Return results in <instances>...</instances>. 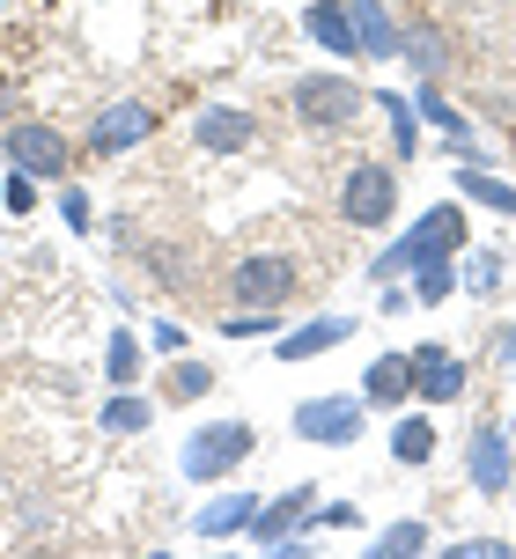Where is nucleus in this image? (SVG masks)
<instances>
[{
    "label": "nucleus",
    "instance_id": "obj_10",
    "mask_svg": "<svg viewBox=\"0 0 516 559\" xmlns=\"http://www.w3.org/2000/svg\"><path fill=\"white\" fill-rule=\"evenodd\" d=\"M192 140H200L207 155H236V147H251V140H258V118L236 111V104H207V111L192 118Z\"/></svg>",
    "mask_w": 516,
    "mask_h": 559
},
{
    "label": "nucleus",
    "instance_id": "obj_3",
    "mask_svg": "<svg viewBox=\"0 0 516 559\" xmlns=\"http://www.w3.org/2000/svg\"><path fill=\"white\" fill-rule=\"evenodd\" d=\"M340 214L354 228H384L391 214H399V177L384 163H362V169H347V185H340Z\"/></svg>",
    "mask_w": 516,
    "mask_h": 559
},
{
    "label": "nucleus",
    "instance_id": "obj_6",
    "mask_svg": "<svg viewBox=\"0 0 516 559\" xmlns=\"http://www.w3.org/2000/svg\"><path fill=\"white\" fill-rule=\"evenodd\" d=\"M155 133V111H148L141 96H126V104H104V111L89 118V147L96 155H126V147H141Z\"/></svg>",
    "mask_w": 516,
    "mask_h": 559
},
{
    "label": "nucleus",
    "instance_id": "obj_20",
    "mask_svg": "<svg viewBox=\"0 0 516 559\" xmlns=\"http://www.w3.org/2000/svg\"><path fill=\"white\" fill-rule=\"evenodd\" d=\"M391 456H399V464H429L435 456V419H399V427H391Z\"/></svg>",
    "mask_w": 516,
    "mask_h": 559
},
{
    "label": "nucleus",
    "instance_id": "obj_32",
    "mask_svg": "<svg viewBox=\"0 0 516 559\" xmlns=\"http://www.w3.org/2000/svg\"><path fill=\"white\" fill-rule=\"evenodd\" d=\"M406 52L421 59V74H435V67H443V45H435V37H406Z\"/></svg>",
    "mask_w": 516,
    "mask_h": 559
},
{
    "label": "nucleus",
    "instance_id": "obj_4",
    "mask_svg": "<svg viewBox=\"0 0 516 559\" xmlns=\"http://www.w3.org/2000/svg\"><path fill=\"white\" fill-rule=\"evenodd\" d=\"M230 287H236V302H244V309H281L288 295H295V258H281V251L236 258Z\"/></svg>",
    "mask_w": 516,
    "mask_h": 559
},
{
    "label": "nucleus",
    "instance_id": "obj_19",
    "mask_svg": "<svg viewBox=\"0 0 516 559\" xmlns=\"http://www.w3.org/2000/svg\"><path fill=\"white\" fill-rule=\"evenodd\" d=\"M104 376H112V391H133V383H141V338L133 332H112V346H104Z\"/></svg>",
    "mask_w": 516,
    "mask_h": 559
},
{
    "label": "nucleus",
    "instance_id": "obj_29",
    "mask_svg": "<svg viewBox=\"0 0 516 559\" xmlns=\"http://www.w3.org/2000/svg\"><path fill=\"white\" fill-rule=\"evenodd\" d=\"M384 118H391V147L413 155V147H421V140H413V111H406V104H384Z\"/></svg>",
    "mask_w": 516,
    "mask_h": 559
},
{
    "label": "nucleus",
    "instance_id": "obj_8",
    "mask_svg": "<svg viewBox=\"0 0 516 559\" xmlns=\"http://www.w3.org/2000/svg\"><path fill=\"white\" fill-rule=\"evenodd\" d=\"M8 163L30 177H67V140L52 126H8Z\"/></svg>",
    "mask_w": 516,
    "mask_h": 559
},
{
    "label": "nucleus",
    "instance_id": "obj_31",
    "mask_svg": "<svg viewBox=\"0 0 516 559\" xmlns=\"http://www.w3.org/2000/svg\"><path fill=\"white\" fill-rule=\"evenodd\" d=\"M266 324H273L266 309H258V317H251V309H236V317H222V332H230V338H251V332H266Z\"/></svg>",
    "mask_w": 516,
    "mask_h": 559
},
{
    "label": "nucleus",
    "instance_id": "obj_7",
    "mask_svg": "<svg viewBox=\"0 0 516 559\" xmlns=\"http://www.w3.org/2000/svg\"><path fill=\"white\" fill-rule=\"evenodd\" d=\"M295 435L325 442V449L354 442L362 435V397H310V405H295Z\"/></svg>",
    "mask_w": 516,
    "mask_h": 559
},
{
    "label": "nucleus",
    "instance_id": "obj_26",
    "mask_svg": "<svg viewBox=\"0 0 516 559\" xmlns=\"http://www.w3.org/2000/svg\"><path fill=\"white\" fill-rule=\"evenodd\" d=\"M421 545H429V531H421V523H391V531L376 537V552H391V559H406V552H421Z\"/></svg>",
    "mask_w": 516,
    "mask_h": 559
},
{
    "label": "nucleus",
    "instance_id": "obj_24",
    "mask_svg": "<svg viewBox=\"0 0 516 559\" xmlns=\"http://www.w3.org/2000/svg\"><path fill=\"white\" fill-rule=\"evenodd\" d=\"M465 287H472V295H494V287H502V251H472V265H465Z\"/></svg>",
    "mask_w": 516,
    "mask_h": 559
},
{
    "label": "nucleus",
    "instance_id": "obj_28",
    "mask_svg": "<svg viewBox=\"0 0 516 559\" xmlns=\"http://www.w3.org/2000/svg\"><path fill=\"white\" fill-rule=\"evenodd\" d=\"M59 214H67V228H89V222H96V206H89L82 185H67V192H59Z\"/></svg>",
    "mask_w": 516,
    "mask_h": 559
},
{
    "label": "nucleus",
    "instance_id": "obj_30",
    "mask_svg": "<svg viewBox=\"0 0 516 559\" xmlns=\"http://www.w3.org/2000/svg\"><path fill=\"white\" fill-rule=\"evenodd\" d=\"M450 559H509V545H502V537H465Z\"/></svg>",
    "mask_w": 516,
    "mask_h": 559
},
{
    "label": "nucleus",
    "instance_id": "obj_23",
    "mask_svg": "<svg viewBox=\"0 0 516 559\" xmlns=\"http://www.w3.org/2000/svg\"><path fill=\"white\" fill-rule=\"evenodd\" d=\"M421 118H429V126H443V133H450V140H472V133H465V118L450 111L443 96H435V74H429V82H421Z\"/></svg>",
    "mask_w": 516,
    "mask_h": 559
},
{
    "label": "nucleus",
    "instance_id": "obj_11",
    "mask_svg": "<svg viewBox=\"0 0 516 559\" xmlns=\"http://www.w3.org/2000/svg\"><path fill=\"white\" fill-rule=\"evenodd\" d=\"M465 472H472V493H502L509 486V435L502 427H472V449H465Z\"/></svg>",
    "mask_w": 516,
    "mask_h": 559
},
{
    "label": "nucleus",
    "instance_id": "obj_21",
    "mask_svg": "<svg viewBox=\"0 0 516 559\" xmlns=\"http://www.w3.org/2000/svg\"><path fill=\"white\" fill-rule=\"evenodd\" d=\"M148 419H155V405L133 391H118L112 405H104V435H148Z\"/></svg>",
    "mask_w": 516,
    "mask_h": 559
},
{
    "label": "nucleus",
    "instance_id": "obj_12",
    "mask_svg": "<svg viewBox=\"0 0 516 559\" xmlns=\"http://www.w3.org/2000/svg\"><path fill=\"white\" fill-rule=\"evenodd\" d=\"M310 508H317V486H288L281 501H266V508H258V515H251V523H244V531H251L258 545H266V552H273V545H281V537L295 531V523H303V515H310Z\"/></svg>",
    "mask_w": 516,
    "mask_h": 559
},
{
    "label": "nucleus",
    "instance_id": "obj_9",
    "mask_svg": "<svg viewBox=\"0 0 516 559\" xmlns=\"http://www.w3.org/2000/svg\"><path fill=\"white\" fill-rule=\"evenodd\" d=\"M406 361H413V397H421V405H450V397H465V361L458 354L421 346V354H406Z\"/></svg>",
    "mask_w": 516,
    "mask_h": 559
},
{
    "label": "nucleus",
    "instance_id": "obj_2",
    "mask_svg": "<svg viewBox=\"0 0 516 559\" xmlns=\"http://www.w3.org/2000/svg\"><path fill=\"white\" fill-rule=\"evenodd\" d=\"M258 449V435L244 427V419H207V427H192V442H185V478H230L244 456Z\"/></svg>",
    "mask_w": 516,
    "mask_h": 559
},
{
    "label": "nucleus",
    "instance_id": "obj_15",
    "mask_svg": "<svg viewBox=\"0 0 516 559\" xmlns=\"http://www.w3.org/2000/svg\"><path fill=\"white\" fill-rule=\"evenodd\" d=\"M303 29H310L325 52H340V59H354L362 45H354V15H347V0H310V15H303Z\"/></svg>",
    "mask_w": 516,
    "mask_h": 559
},
{
    "label": "nucleus",
    "instance_id": "obj_14",
    "mask_svg": "<svg viewBox=\"0 0 516 559\" xmlns=\"http://www.w3.org/2000/svg\"><path fill=\"white\" fill-rule=\"evenodd\" d=\"M347 338H354V317H317V324H295L281 338V361H310V354H332Z\"/></svg>",
    "mask_w": 516,
    "mask_h": 559
},
{
    "label": "nucleus",
    "instance_id": "obj_33",
    "mask_svg": "<svg viewBox=\"0 0 516 559\" xmlns=\"http://www.w3.org/2000/svg\"><path fill=\"white\" fill-rule=\"evenodd\" d=\"M502 354H509V368H516V332H502Z\"/></svg>",
    "mask_w": 516,
    "mask_h": 559
},
{
    "label": "nucleus",
    "instance_id": "obj_16",
    "mask_svg": "<svg viewBox=\"0 0 516 559\" xmlns=\"http://www.w3.org/2000/svg\"><path fill=\"white\" fill-rule=\"evenodd\" d=\"M362 397H370V405H399V397H413V361H406V354H376V361L362 368Z\"/></svg>",
    "mask_w": 516,
    "mask_h": 559
},
{
    "label": "nucleus",
    "instance_id": "obj_1",
    "mask_svg": "<svg viewBox=\"0 0 516 559\" xmlns=\"http://www.w3.org/2000/svg\"><path fill=\"white\" fill-rule=\"evenodd\" d=\"M458 243H465V214L458 206H429V214L370 265V280H399V273H421V265H443Z\"/></svg>",
    "mask_w": 516,
    "mask_h": 559
},
{
    "label": "nucleus",
    "instance_id": "obj_13",
    "mask_svg": "<svg viewBox=\"0 0 516 559\" xmlns=\"http://www.w3.org/2000/svg\"><path fill=\"white\" fill-rule=\"evenodd\" d=\"M347 15H354V45H362L370 59L406 52V29L391 23V8H376V0H347Z\"/></svg>",
    "mask_w": 516,
    "mask_h": 559
},
{
    "label": "nucleus",
    "instance_id": "obj_18",
    "mask_svg": "<svg viewBox=\"0 0 516 559\" xmlns=\"http://www.w3.org/2000/svg\"><path fill=\"white\" fill-rule=\"evenodd\" d=\"M458 192L480 199V206H494V214H516V185L494 177V169H458Z\"/></svg>",
    "mask_w": 516,
    "mask_h": 559
},
{
    "label": "nucleus",
    "instance_id": "obj_17",
    "mask_svg": "<svg viewBox=\"0 0 516 559\" xmlns=\"http://www.w3.org/2000/svg\"><path fill=\"white\" fill-rule=\"evenodd\" d=\"M251 515H258V493H222V501L200 508V537H230V531H244Z\"/></svg>",
    "mask_w": 516,
    "mask_h": 559
},
{
    "label": "nucleus",
    "instance_id": "obj_22",
    "mask_svg": "<svg viewBox=\"0 0 516 559\" xmlns=\"http://www.w3.org/2000/svg\"><path fill=\"white\" fill-rule=\"evenodd\" d=\"M207 391H214L207 361H171V397H207Z\"/></svg>",
    "mask_w": 516,
    "mask_h": 559
},
{
    "label": "nucleus",
    "instance_id": "obj_5",
    "mask_svg": "<svg viewBox=\"0 0 516 559\" xmlns=\"http://www.w3.org/2000/svg\"><path fill=\"white\" fill-rule=\"evenodd\" d=\"M295 118L303 126H325V133H340L362 118V88L340 82V74H310V82H295Z\"/></svg>",
    "mask_w": 516,
    "mask_h": 559
},
{
    "label": "nucleus",
    "instance_id": "obj_27",
    "mask_svg": "<svg viewBox=\"0 0 516 559\" xmlns=\"http://www.w3.org/2000/svg\"><path fill=\"white\" fill-rule=\"evenodd\" d=\"M0 206H8V214H30V206H37V177H30V169H15V177L0 185Z\"/></svg>",
    "mask_w": 516,
    "mask_h": 559
},
{
    "label": "nucleus",
    "instance_id": "obj_25",
    "mask_svg": "<svg viewBox=\"0 0 516 559\" xmlns=\"http://www.w3.org/2000/svg\"><path fill=\"white\" fill-rule=\"evenodd\" d=\"M450 287H458V273H450V258H443V265H421V273H413V295H421V302H443Z\"/></svg>",
    "mask_w": 516,
    "mask_h": 559
}]
</instances>
